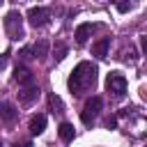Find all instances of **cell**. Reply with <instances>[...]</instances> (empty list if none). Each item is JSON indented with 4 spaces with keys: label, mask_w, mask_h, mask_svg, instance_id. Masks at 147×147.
Here are the masks:
<instances>
[{
    "label": "cell",
    "mask_w": 147,
    "mask_h": 147,
    "mask_svg": "<svg viewBox=\"0 0 147 147\" xmlns=\"http://www.w3.org/2000/svg\"><path fill=\"white\" fill-rule=\"evenodd\" d=\"M96 74H99L96 64H92V62H78L76 69L71 71L69 80H67L71 94H83V92H87V90H94V85H96Z\"/></svg>",
    "instance_id": "obj_1"
},
{
    "label": "cell",
    "mask_w": 147,
    "mask_h": 147,
    "mask_svg": "<svg viewBox=\"0 0 147 147\" xmlns=\"http://www.w3.org/2000/svg\"><path fill=\"white\" fill-rule=\"evenodd\" d=\"M5 30H7V37L11 41H18L25 37V30H23V16L18 9H9L7 16H5Z\"/></svg>",
    "instance_id": "obj_2"
},
{
    "label": "cell",
    "mask_w": 147,
    "mask_h": 147,
    "mask_svg": "<svg viewBox=\"0 0 147 147\" xmlns=\"http://www.w3.org/2000/svg\"><path fill=\"white\" fill-rule=\"evenodd\" d=\"M101 108H103V99L101 96H90L87 101H85V106H83V110H80V119H83V124L85 126H92L94 124V119L99 117V113H101Z\"/></svg>",
    "instance_id": "obj_3"
},
{
    "label": "cell",
    "mask_w": 147,
    "mask_h": 147,
    "mask_svg": "<svg viewBox=\"0 0 147 147\" xmlns=\"http://www.w3.org/2000/svg\"><path fill=\"white\" fill-rule=\"evenodd\" d=\"M106 90L115 96V99H122L126 94V78L119 74V71H110L108 78H106Z\"/></svg>",
    "instance_id": "obj_4"
},
{
    "label": "cell",
    "mask_w": 147,
    "mask_h": 147,
    "mask_svg": "<svg viewBox=\"0 0 147 147\" xmlns=\"http://www.w3.org/2000/svg\"><path fill=\"white\" fill-rule=\"evenodd\" d=\"M51 21V9L48 7H30L28 11V23L32 28H44Z\"/></svg>",
    "instance_id": "obj_5"
},
{
    "label": "cell",
    "mask_w": 147,
    "mask_h": 147,
    "mask_svg": "<svg viewBox=\"0 0 147 147\" xmlns=\"http://www.w3.org/2000/svg\"><path fill=\"white\" fill-rule=\"evenodd\" d=\"M14 80L21 85V87H28V85H34V74L25 67V64H16V69H14Z\"/></svg>",
    "instance_id": "obj_6"
},
{
    "label": "cell",
    "mask_w": 147,
    "mask_h": 147,
    "mask_svg": "<svg viewBox=\"0 0 147 147\" xmlns=\"http://www.w3.org/2000/svg\"><path fill=\"white\" fill-rule=\"evenodd\" d=\"M16 117H18L16 106H14L11 101H2V103H0V119H2L5 124H14Z\"/></svg>",
    "instance_id": "obj_7"
},
{
    "label": "cell",
    "mask_w": 147,
    "mask_h": 147,
    "mask_svg": "<svg viewBox=\"0 0 147 147\" xmlns=\"http://www.w3.org/2000/svg\"><path fill=\"white\" fill-rule=\"evenodd\" d=\"M18 96H21V103H25V106L34 103V101L39 99V85L34 83V85H28V87H23V90L18 92Z\"/></svg>",
    "instance_id": "obj_8"
},
{
    "label": "cell",
    "mask_w": 147,
    "mask_h": 147,
    "mask_svg": "<svg viewBox=\"0 0 147 147\" xmlns=\"http://www.w3.org/2000/svg\"><path fill=\"white\" fill-rule=\"evenodd\" d=\"M28 129H30V136H39V133H44V129H46V115H41V113L32 115Z\"/></svg>",
    "instance_id": "obj_9"
},
{
    "label": "cell",
    "mask_w": 147,
    "mask_h": 147,
    "mask_svg": "<svg viewBox=\"0 0 147 147\" xmlns=\"http://www.w3.org/2000/svg\"><path fill=\"white\" fill-rule=\"evenodd\" d=\"M94 28H96L94 23H80V25L76 28V32H74V37H76V41H78V44L83 46V44H85V41L90 39V34L94 32Z\"/></svg>",
    "instance_id": "obj_10"
},
{
    "label": "cell",
    "mask_w": 147,
    "mask_h": 147,
    "mask_svg": "<svg viewBox=\"0 0 147 147\" xmlns=\"http://www.w3.org/2000/svg\"><path fill=\"white\" fill-rule=\"evenodd\" d=\"M108 48H110V37H103V39H99V41L92 46V53L103 60V57L108 55Z\"/></svg>",
    "instance_id": "obj_11"
},
{
    "label": "cell",
    "mask_w": 147,
    "mask_h": 147,
    "mask_svg": "<svg viewBox=\"0 0 147 147\" xmlns=\"http://www.w3.org/2000/svg\"><path fill=\"white\" fill-rule=\"evenodd\" d=\"M57 133H60V140H62V142H71V140H74V136H76V129H74V124L62 122V124H60V129H57Z\"/></svg>",
    "instance_id": "obj_12"
},
{
    "label": "cell",
    "mask_w": 147,
    "mask_h": 147,
    "mask_svg": "<svg viewBox=\"0 0 147 147\" xmlns=\"http://www.w3.org/2000/svg\"><path fill=\"white\" fill-rule=\"evenodd\" d=\"M30 53H32V60H37V57L41 60V57L48 53V41L41 39V41H37V44H32V46H30Z\"/></svg>",
    "instance_id": "obj_13"
},
{
    "label": "cell",
    "mask_w": 147,
    "mask_h": 147,
    "mask_svg": "<svg viewBox=\"0 0 147 147\" xmlns=\"http://www.w3.org/2000/svg\"><path fill=\"white\" fill-rule=\"evenodd\" d=\"M48 106H51V113H57V115L64 113V103H62V99L57 94H51L48 96Z\"/></svg>",
    "instance_id": "obj_14"
},
{
    "label": "cell",
    "mask_w": 147,
    "mask_h": 147,
    "mask_svg": "<svg viewBox=\"0 0 147 147\" xmlns=\"http://www.w3.org/2000/svg\"><path fill=\"white\" fill-rule=\"evenodd\" d=\"M64 55H67V46H64L62 41H57V44H55V60L60 62V60H64Z\"/></svg>",
    "instance_id": "obj_15"
},
{
    "label": "cell",
    "mask_w": 147,
    "mask_h": 147,
    "mask_svg": "<svg viewBox=\"0 0 147 147\" xmlns=\"http://www.w3.org/2000/svg\"><path fill=\"white\" fill-rule=\"evenodd\" d=\"M115 7H117L119 11H129V9H131V2H117Z\"/></svg>",
    "instance_id": "obj_16"
},
{
    "label": "cell",
    "mask_w": 147,
    "mask_h": 147,
    "mask_svg": "<svg viewBox=\"0 0 147 147\" xmlns=\"http://www.w3.org/2000/svg\"><path fill=\"white\" fill-rule=\"evenodd\" d=\"M7 60H9V51L0 55V69H5V67H7Z\"/></svg>",
    "instance_id": "obj_17"
},
{
    "label": "cell",
    "mask_w": 147,
    "mask_h": 147,
    "mask_svg": "<svg viewBox=\"0 0 147 147\" xmlns=\"http://www.w3.org/2000/svg\"><path fill=\"white\" fill-rule=\"evenodd\" d=\"M106 126H108V129H115V126H117V117H108V119H106Z\"/></svg>",
    "instance_id": "obj_18"
},
{
    "label": "cell",
    "mask_w": 147,
    "mask_h": 147,
    "mask_svg": "<svg viewBox=\"0 0 147 147\" xmlns=\"http://www.w3.org/2000/svg\"><path fill=\"white\" fill-rule=\"evenodd\" d=\"M11 147H32V142L30 140H21V142H14Z\"/></svg>",
    "instance_id": "obj_19"
},
{
    "label": "cell",
    "mask_w": 147,
    "mask_h": 147,
    "mask_svg": "<svg viewBox=\"0 0 147 147\" xmlns=\"http://www.w3.org/2000/svg\"><path fill=\"white\" fill-rule=\"evenodd\" d=\"M0 147H2V142H0Z\"/></svg>",
    "instance_id": "obj_20"
}]
</instances>
